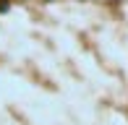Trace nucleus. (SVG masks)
I'll list each match as a JSON object with an SVG mask.
<instances>
[{"label": "nucleus", "mask_w": 128, "mask_h": 125, "mask_svg": "<svg viewBox=\"0 0 128 125\" xmlns=\"http://www.w3.org/2000/svg\"><path fill=\"white\" fill-rule=\"evenodd\" d=\"M5 10H8V3H3V0H0V13H5Z\"/></svg>", "instance_id": "obj_1"}]
</instances>
